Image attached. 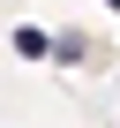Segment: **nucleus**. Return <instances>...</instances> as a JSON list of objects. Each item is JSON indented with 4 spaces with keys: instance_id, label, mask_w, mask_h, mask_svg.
<instances>
[{
    "instance_id": "2",
    "label": "nucleus",
    "mask_w": 120,
    "mask_h": 128,
    "mask_svg": "<svg viewBox=\"0 0 120 128\" xmlns=\"http://www.w3.org/2000/svg\"><path fill=\"white\" fill-rule=\"evenodd\" d=\"M53 60H90V38H53Z\"/></svg>"
},
{
    "instance_id": "1",
    "label": "nucleus",
    "mask_w": 120,
    "mask_h": 128,
    "mask_svg": "<svg viewBox=\"0 0 120 128\" xmlns=\"http://www.w3.org/2000/svg\"><path fill=\"white\" fill-rule=\"evenodd\" d=\"M8 45H15L23 60H53V38H45L38 23H15V38H8Z\"/></svg>"
}]
</instances>
